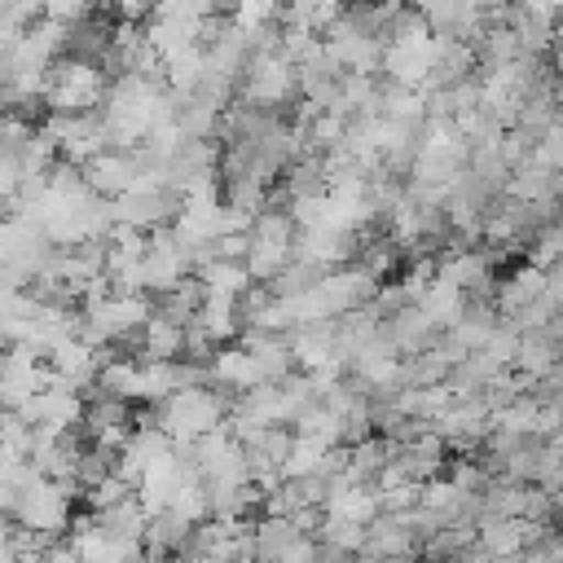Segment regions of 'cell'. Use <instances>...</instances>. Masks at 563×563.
<instances>
[{"label": "cell", "mask_w": 563, "mask_h": 563, "mask_svg": "<svg viewBox=\"0 0 563 563\" xmlns=\"http://www.w3.org/2000/svg\"><path fill=\"white\" fill-rule=\"evenodd\" d=\"M106 88H110V70L101 62L62 53L48 62V84H44L40 101L53 114H88V110H101Z\"/></svg>", "instance_id": "obj_1"}, {"label": "cell", "mask_w": 563, "mask_h": 563, "mask_svg": "<svg viewBox=\"0 0 563 563\" xmlns=\"http://www.w3.org/2000/svg\"><path fill=\"white\" fill-rule=\"evenodd\" d=\"M325 449H330V440L308 435V431H290V444H286V457H282V475H317Z\"/></svg>", "instance_id": "obj_4"}, {"label": "cell", "mask_w": 563, "mask_h": 563, "mask_svg": "<svg viewBox=\"0 0 563 563\" xmlns=\"http://www.w3.org/2000/svg\"><path fill=\"white\" fill-rule=\"evenodd\" d=\"M70 510H75V497L57 484V479H48V475H31L22 488H18V501H13V523H22V528H31V532H53V537H62L66 532V523H70Z\"/></svg>", "instance_id": "obj_2"}, {"label": "cell", "mask_w": 563, "mask_h": 563, "mask_svg": "<svg viewBox=\"0 0 563 563\" xmlns=\"http://www.w3.org/2000/svg\"><path fill=\"white\" fill-rule=\"evenodd\" d=\"M180 519H189V523H198L202 515H207V484H202V475L198 471H189L180 484H176V493H172V501H167Z\"/></svg>", "instance_id": "obj_5"}, {"label": "cell", "mask_w": 563, "mask_h": 563, "mask_svg": "<svg viewBox=\"0 0 563 563\" xmlns=\"http://www.w3.org/2000/svg\"><path fill=\"white\" fill-rule=\"evenodd\" d=\"M110 9H114L123 22H145V18L154 13V0H114Z\"/></svg>", "instance_id": "obj_6"}, {"label": "cell", "mask_w": 563, "mask_h": 563, "mask_svg": "<svg viewBox=\"0 0 563 563\" xmlns=\"http://www.w3.org/2000/svg\"><path fill=\"white\" fill-rule=\"evenodd\" d=\"M136 343H141V361H176L185 352V321L154 303V312L136 330Z\"/></svg>", "instance_id": "obj_3"}]
</instances>
